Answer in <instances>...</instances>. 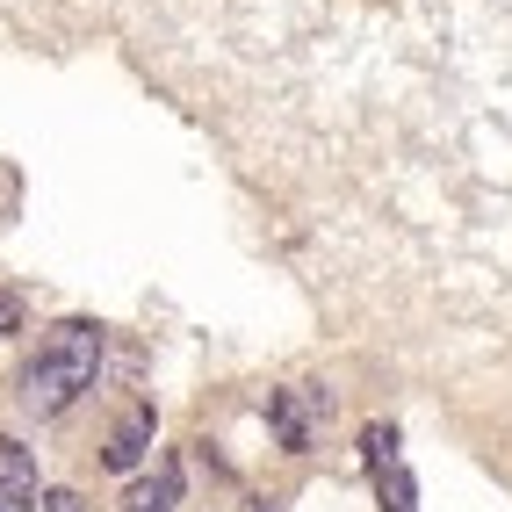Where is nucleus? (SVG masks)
<instances>
[{
	"label": "nucleus",
	"instance_id": "nucleus-7",
	"mask_svg": "<svg viewBox=\"0 0 512 512\" xmlns=\"http://www.w3.org/2000/svg\"><path fill=\"white\" fill-rule=\"evenodd\" d=\"M361 448H368V469H390L397 462V426H368Z\"/></svg>",
	"mask_w": 512,
	"mask_h": 512
},
{
	"label": "nucleus",
	"instance_id": "nucleus-9",
	"mask_svg": "<svg viewBox=\"0 0 512 512\" xmlns=\"http://www.w3.org/2000/svg\"><path fill=\"white\" fill-rule=\"evenodd\" d=\"M44 512H87L80 491H44Z\"/></svg>",
	"mask_w": 512,
	"mask_h": 512
},
{
	"label": "nucleus",
	"instance_id": "nucleus-2",
	"mask_svg": "<svg viewBox=\"0 0 512 512\" xmlns=\"http://www.w3.org/2000/svg\"><path fill=\"white\" fill-rule=\"evenodd\" d=\"M0 505H8V512H44L37 455H29L22 440H0Z\"/></svg>",
	"mask_w": 512,
	"mask_h": 512
},
{
	"label": "nucleus",
	"instance_id": "nucleus-10",
	"mask_svg": "<svg viewBox=\"0 0 512 512\" xmlns=\"http://www.w3.org/2000/svg\"><path fill=\"white\" fill-rule=\"evenodd\" d=\"M0 512H8V505H0Z\"/></svg>",
	"mask_w": 512,
	"mask_h": 512
},
{
	"label": "nucleus",
	"instance_id": "nucleus-8",
	"mask_svg": "<svg viewBox=\"0 0 512 512\" xmlns=\"http://www.w3.org/2000/svg\"><path fill=\"white\" fill-rule=\"evenodd\" d=\"M8 332H22V296L0 289V339H8Z\"/></svg>",
	"mask_w": 512,
	"mask_h": 512
},
{
	"label": "nucleus",
	"instance_id": "nucleus-4",
	"mask_svg": "<svg viewBox=\"0 0 512 512\" xmlns=\"http://www.w3.org/2000/svg\"><path fill=\"white\" fill-rule=\"evenodd\" d=\"M152 455V404H130V412L116 419V433H109V448H101V462H109L116 476H130Z\"/></svg>",
	"mask_w": 512,
	"mask_h": 512
},
{
	"label": "nucleus",
	"instance_id": "nucleus-3",
	"mask_svg": "<svg viewBox=\"0 0 512 512\" xmlns=\"http://www.w3.org/2000/svg\"><path fill=\"white\" fill-rule=\"evenodd\" d=\"M311 419H332V397L325 390H282L275 397V433H282V448L296 455V448H311Z\"/></svg>",
	"mask_w": 512,
	"mask_h": 512
},
{
	"label": "nucleus",
	"instance_id": "nucleus-1",
	"mask_svg": "<svg viewBox=\"0 0 512 512\" xmlns=\"http://www.w3.org/2000/svg\"><path fill=\"white\" fill-rule=\"evenodd\" d=\"M94 368H101V325L65 318V325L44 339V354L29 361V375H22V412L58 419L73 397H87V390H94Z\"/></svg>",
	"mask_w": 512,
	"mask_h": 512
},
{
	"label": "nucleus",
	"instance_id": "nucleus-5",
	"mask_svg": "<svg viewBox=\"0 0 512 512\" xmlns=\"http://www.w3.org/2000/svg\"><path fill=\"white\" fill-rule=\"evenodd\" d=\"M174 505H181V462H174V455L123 491V512H174Z\"/></svg>",
	"mask_w": 512,
	"mask_h": 512
},
{
	"label": "nucleus",
	"instance_id": "nucleus-6",
	"mask_svg": "<svg viewBox=\"0 0 512 512\" xmlns=\"http://www.w3.org/2000/svg\"><path fill=\"white\" fill-rule=\"evenodd\" d=\"M375 484H383V505H390V512H419V491H412V476H404V462L375 469Z\"/></svg>",
	"mask_w": 512,
	"mask_h": 512
}]
</instances>
